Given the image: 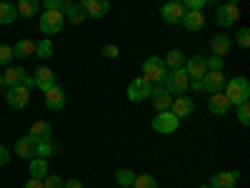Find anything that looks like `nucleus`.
<instances>
[{"label": "nucleus", "mask_w": 250, "mask_h": 188, "mask_svg": "<svg viewBox=\"0 0 250 188\" xmlns=\"http://www.w3.org/2000/svg\"><path fill=\"white\" fill-rule=\"evenodd\" d=\"M133 188H158V181H155V176H150V173H140V176H135Z\"/></svg>", "instance_id": "2f4dec72"}, {"label": "nucleus", "mask_w": 250, "mask_h": 188, "mask_svg": "<svg viewBox=\"0 0 250 188\" xmlns=\"http://www.w3.org/2000/svg\"><path fill=\"white\" fill-rule=\"evenodd\" d=\"M33 80H35V88H40V91H50V88L55 86V73H53L48 66H40V68H35Z\"/></svg>", "instance_id": "2eb2a0df"}, {"label": "nucleus", "mask_w": 250, "mask_h": 188, "mask_svg": "<svg viewBox=\"0 0 250 188\" xmlns=\"http://www.w3.org/2000/svg\"><path fill=\"white\" fill-rule=\"evenodd\" d=\"M45 108L48 111H62L65 108V91H62L58 83L50 91H45Z\"/></svg>", "instance_id": "4468645a"}, {"label": "nucleus", "mask_w": 250, "mask_h": 188, "mask_svg": "<svg viewBox=\"0 0 250 188\" xmlns=\"http://www.w3.org/2000/svg\"><path fill=\"white\" fill-rule=\"evenodd\" d=\"M193 111H195V100L188 98V95H178V98H173V103H170V113H173L178 120L193 116Z\"/></svg>", "instance_id": "6e6552de"}, {"label": "nucleus", "mask_w": 250, "mask_h": 188, "mask_svg": "<svg viewBox=\"0 0 250 188\" xmlns=\"http://www.w3.org/2000/svg\"><path fill=\"white\" fill-rule=\"evenodd\" d=\"M190 88L198 93V91H203V80H190Z\"/></svg>", "instance_id": "c03bdc74"}, {"label": "nucleus", "mask_w": 250, "mask_h": 188, "mask_svg": "<svg viewBox=\"0 0 250 188\" xmlns=\"http://www.w3.org/2000/svg\"><path fill=\"white\" fill-rule=\"evenodd\" d=\"M150 93H153V86H150V83H145L143 78L130 80V86H128V100H133V103L148 100V98H150Z\"/></svg>", "instance_id": "0eeeda50"}, {"label": "nucleus", "mask_w": 250, "mask_h": 188, "mask_svg": "<svg viewBox=\"0 0 250 188\" xmlns=\"http://www.w3.org/2000/svg\"><path fill=\"white\" fill-rule=\"evenodd\" d=\"M115 181H118V186H123V188H130V186L135 183V173L128 171V168H118V171H115Z\"/></svg>", "instance_id": "7c9ffc66"}, {"label": "nucleus", "mask_w": 250, "mask_h": 188, "mask_svg": "<svg viewBox=\"0 0 250 188\" xmlns=\"http://www.w3.org/2000/svg\"><path fill=\"white\" fill-rule=\"evenodd\" d=\"M62 188H85V186H83L80 181H75V178H73V181H68V183L62 186Z\"/></svg>", "instance_id": "37998d69"}, {"label": "nucleus", "mask_w": 250, "mask_h": 188, "mask_svg": "<svg viewBox=\"0 0 250 188\" xmlns=\"http://www.w3.org/2000/svg\"><path fill=\"white\" fill-rule=\"evenodd\" d=\"M35 55L50 58V55H53V43H50V40H40V43L35 46Z\"/></svg>", "instance_id": "473e14b6"}, {"label": "nucleus", "mask_w": 250, "mask_h": 188, "mask_svg": "<svg viewBox=\"0 0 250 188\" xmlns=\"http://www.w3.org/2000/svg\"><path fill=\"white\" fill-rule=\"evenodd\" d=\"M80 8L85 10L88 18H103L110 10V3H108V0H83Z\"/></svg>", "instance_id": "f3484780"}, {"label": "nucleus", "mask_w": 250, "mask_h": 188, "mask_svg": "<svg viewBox=\"0 0 250 188\" xmlns=\"http://www.w3.org/2000/svg\"><path fill=\"white\" fill-rule=\"evenodd\" d=\"M28 78L25 68H20V66H8V70L3 73V80H5V86L8 88H18V86H23Z\"/></svg>", "instance_id": "6ab92c4d"}, {"label": "nucleus", "mask_w": 250, "mask_h": 188, "mask_svg": "<svg viewBox=\"0 0 250 188\" xmlns=\"http://www.w3.org/2000/svg\"><path fill=\"white\" fill-rule=\"evenodd\" d=\"M8 163H10V151L5 145H0V165H8Z\"/></svg>", "instance_id": "ea45409f"}, {"label": "nucleus", "mask_w": 250, "mask_h": 188, "mask_svg": "<svg viewBox=\"0 0 250 188\" xmlns=\"http://www.w3.org/2000/svg\"><path fill=\"white\" fill-rule=\"evenodd\" d=\"M45 10H62V0H45Z\"/></svg>", "instance_id": "a19ab883"}, {"label": "nucleus", "mask_w": 250, "mask_h": 188, "mask_svg": "<svg viewBox=\"0 0 250 188\" xmlns=\"http://www.w3.org/2000/svg\"><path fill=\"white\" fill-rule=\"evenodd\" d=\"M13 48L5 46V43H0V66H10V60H13Z\"/></svg>", "instance_id": "f704fd0d"}, {"label": "nucleus", "mask_w": 250, "mask_h": 188, "mask_svg": "<svg viewBox=\"0 0 250 188\" xmlns=\"http://www.w3.org/2000/svg\"><path fill=\"white\" fill-rule=\"evenodd\" d=\"M235 43H238L240 48H248V46H250V28H240V30H238Z\"/></svg>", "instance_id": "e433bc0d"}, {"label": "nucleus", "mask_w": 250, "mask_h": 188, "mask_svg": "<svg viewBox=\"0 0 250 188\" xmlns=\"http://www.w3.org/2000/svg\"><path fill=\"white\" fill-rule=\"evenodd\" d=\"M35 40H28V38H23V40H18L15 43V48H13V55L15 58H28V55H33L35 53Z\"/></svg>", "instance_id": "bb28decb"}, {"label": "nucleus", "mask_w": 250, "mask_h": 188, "mask_svg": "<svg viewBox=\"0 0 250 188\" xmlns=\"http://www.w3.org/2000/svg\"><path fill=\"white\" fill-rule=\"evenodd\" d=\"M5 100H8V106H10V108L23 111V108L28 106V100H30V91H25L23 86H18V88H8Z\"/></svg>", "instance_id": "9d476101"}, {"label": "nucleus", "mask_w": 250, "mask_h": 188, "mask_svg": "<svg viewBox=\"0 0 250 188\" xmlns=\"http://www.w3.org/2000/svg\"><path fill=\"white\" fill-rule=\"evenodd\" d=\"M178 125H180V120H178L170 111L155 113V118H153V131H155V133H163V136L175 133V131H178Z\"/></svg>", "instance_id": "39448f33"}, {"label": "nucleus", "mask_w": 250, "mask_h": 188, "mask_svg": "<svg viewBox=\"0 0 250 188\" xmlns=\"http://www.w3.org/2000/svg\"><path fill=\"white\" fill-rule=\"evenodd\" d=\"M238 18H240V10H238L235 3H223V5H218V10H215V20H218V25H223V28L235 25Z\"/></svg>", "instance_id": "423d86ee"}, {"label": "nucleus", "mask_w": 250, "mask_h": 188, "mask_svg": "<svg viewBox=\"0 0 250 188\" xmlns=\"http://www.w3.org/2000/svg\"><path fill=\"white\" fill-rule=\"evenodd\" d=\"M5 86V80H3V75H0V88H3Z\"/></svg>", "instance_id": "a18cd8bd"}, {"label": "nucleus", "mask_w": 250, "mask_h": 188, "mask_svg": "<svg viewBox=\"0 0 250 188\" xmlns=\"http://www.w3.org/2000/svg\"><path fill=\"white\" fill-rule=\"evenodd\" d=\"M208 111L215 113V116H225L228 111H230V103H228V98L223 93H213L210 100H208Z\"/></svg>", "instance_id": "4be33fe9"}, {"label": "nucleus", "mask_w": 250, "mask_h": 188, "mask_svg": "<svg viewBox=\"0 0 250 188\" xmlns=\"http://www.w3.org/2000/svg\"><path fill=\"white\" fill-rule=\"evenodd\" d=\"M165 75H168V68H165L163 58L150 55L148 60L143 63V75H140V78H143L145 83H150V86H163Z\"/></svg>", "instance_id": "f03ea898"}, {"label": "nucleus", "mask_w": 250, "mask_h": 188, "mask_svg": "<svg viewBox=\"0 0 250 188\" xmlns=\"http://www.w3.org/2000/svg\"><path fill=\"white\" fill-rule=\"evenodd\" d=\"M163 88L168 91L173 98L185 95L188 91H190V78H188V73L183 68L180 70H170L168 75H165V80H163Z\"/></svg>", "instance_id": "7ed1b4c3"}, {"label": "nucleus", "mask_w": 250, "mask_h": 188, "mask_svg": "<svg viewBox=\"0 0 250 188\" xmlns=\"http://www.w3.org/2000/svg\"><path fill=\"white\" fill-rule=\"evenodd\" d=\"M225 73L223 70H208L205 75H203V91H208V93H220V88H225Z\"/></svg>", "instance_id": "1a4fd4ad"}, {"label": "nucleus", "mask_w": 250, "mask_h": 188, "mask_svg": "<svg viewBox=\"0 0 250 188\" xmlns=\"http://www.w3.org/2000/svg\"><path fill=\"white\" fill-rule=\"evenodd\" d=\"M35 141L30 138V136H23V138H20L18 143H15V156H20V158H35Z\"/></svg>", "instance_id": "5701e85b"}, {"label": "nucleus", "mask_w": 250, "mask_h": 188, "mask_svg": "<svg viewBox=\"0 0 250 188\" xmlns=\"http://www.w3.org/2000/svg\"><path fill=\"white\" fill-rule=\"evenodd\" d=\"M35 143H45V141H50L53 138V128H50V123H45V120H35L33 125H30V133H28Z\"/></svg>", "instance_id": "aec40b11"}, {"label": "nucleus", "mask_w": 250, "mask_h": 188, "mask_svg": "<svg viewBox=\"0 0 250 188\" xmlns=\"http://www.w3.org/2000/svg\"><path fill=\"white\" fill-rule=\"evenodd\" d=\"M62 18L65 20H70L73 25H80V23H85L88 20V15H85V10L80 8V3H62Z\"/></svg>", "instance_id": "dca6fc26"}, {"label": "nucleus", "mask_w": 250, "mask_h": 188, "mask_svg": "<svg viewBox=\"0 0 250 188\" xmlns=\"http://www.w3.org/2000/svg\"><path fill=\"white\" fill-rule=\"evenodd\" d=\"M223 95L235 108L243 106V103H248V98H250V83H248V78H230V80H225V93Z\"/></svg>", "instance_id": "f257e3e1"}, {"label": "nucleus", "mask_w": 250, "mask_h": 188, "mask_svg": "<svg viewBox=\"0 0 250 188\" xmlns=\"http://www.w3.org/2000/svg\"><path fill=\"white\" fill-rule=\"evenodd\" d=\"M62 186H65V181H62L60 176H55V173H48L43 178V188H62Z\"/></svg>", "instance_id": "72a5a7b5"}, {"label": "nucleus", "mask_w": 250, "mask_h": 188, "mask_svg": "<svg viewBox=\"0 0 250 188\" xmlns=\"http://www.w3.org/2000/svg\"><path fill=\"white\" fill-rule=\"evenodd\" d=\"M45 176H48V161H43V158H33V161H30V178L43 181Z\"/></svg>", "instance_id": "cd10ccee"}, {"label": "nucleus", "mask_w": 250, "mask_h": 188, "mask_svg": "<svg viewBox=\"0 0 250 188\" xmlns=\"http://www.w3.org/2000/svg\"><path fill=\"white\" fill-rule=\"evenodd\" d=\"M223 58H218V55H210V58H205V68L208 70H223Z\"/></svg>", "instance_id": "c9c22d12"}, {"label": "nucleus", "mask_w": 250, "mask_h": 188, "mask_svg": "<svg viewBox=\"0 0 250 188\" xmlns=\"http://www.w3.org/2000/svg\"><path fill=\"white\" fill-rule=\"evenodd\" d=\"M230 48H233V40L228 38V35L218 33V35H213V38H210V50H213V55L223 58V55L230 53Z\"/></svg>", "instance_id": "412c9836"}, {"label": "nucleus", "mask_w": 250, "mask_h": 188, "mask_svg": "<svg viewBox=\"0 0 250 188\" xmlns=\"http://www.w3.org/2000/svg\"><path fill=\"white\" fill-rule=\"evenodd\" d=\"M23 188H43V181L30 178V181H25V186H23Z\"/></svg>", "instance_id": "79ce46f5"}, {"label": "nucleus", "mask_w": 250, "mask_h": 188, "mask_svg": "<svg viewBox=\"0 0 250 188\" xmlns=\"http://www.w3.org/2000/svg\"><path fill=\"white\" fill-rule=\"evenodd\" d=\"M153 106H155V111L158 113H163V111H170V103H173V95L165 91L163 86H153V93H150V98H148Z\"/></svg>", "instance_id": "ddd939ff"}, {"label": "nucleus", "mask_w": 250, "mask_h": 188, "mask_svg": "<svg viewBox=\"0 0 250 188\" xmlns=\"http://www.w3.org/2000/svg\"><path fill=\"white\" fill-rule=\"evenodd\" d=\"M183 70L188 73V78H190V80H203V75L208 73V68H205V58H203V55L188 58V60H185V66H183Z\"/></svg>", "instance_id": "f8f14e48"}, {"label": "nucleus", "mask_w": 250, "mask_h": 188, "mask_svg": "<svg viewBox=\"0 0 250 188\" xmlns=\"http://www.w3.org/2000/svg\"><path fill=\"white\" fill-rule=\"evenodd\" d=\"M200 188H210V186H200Z\"/></svg>", "instance_id": "49530a36"}, {"label": "nucleus", "mask_w": 250, "mask_h": 188, "mask_svg": "<svg viewBox=\"0 0 250 188\" xmlns=\"http://www.w3.org/2000/svg\"><path fill=\"white\" fill-rule=\"evenodd\" d=\"M103 55H105V58H118L120 55V48L118 46H105V48H103Z\"/></svg>", "instance_id": "58836bf2"}, {"label": "nucleus", "mask_w": 250, "mask_h": 188, "mask_svg": "<svg viewBox=\"0 0 250 188\" xmlns=\"http://www.w3.org/2000/svg\"><path fill=\"white\" fill-rule=\"evenodd\" d=\"M18 15H23V18H35L40 13V3L38 0H20V3L15 5Z\"/></svg>", "instance_id": "a878e982"}, {"label": "nucleus", "mask_w": 250, "mask_h": 188, "mask_svg": "<svg viewBox=\"0 0 250 188\" xmlns=\"http://www.w3.org/2000/svg\"><path fill=\"white\" fill-rule=\"evenodd\" d=\"M163 63H165V68H168V73L170 70H180L185 66V55L180 50H168V53H165V58H163Z\"/></svg>", "instance_id": "393cba45"}, {"label": "nucleus", "mask_w": 250, "mask_h": 188, "mask_svg": "<svg viewBox=\"0 0 250 188\" xmlns=\"http://www.w3.org/2000/svg\"><path fill=\"white\" fill-rule=\"evenodd\" d=\"M180 25H183L185 30H190V33L203 30V28H205V15H203V13H185Z\"/></svg>", "instance_id": "b1692460"}, {"label": "nucleus", "mask_w": 250, "mask_h": 188, "mask_svg": "<svg viewBox=\"0 0 250 188\" xmlns=\"http://www.w3.org/2000/svg\"><path fill=\"white\" fill-rule=\"evenodd\" d=\"M238 183V171H218L210 178V188H235Z\"/></svg>", "instance_id": "a211bd4d"}, {"label": "nucleus", "mask_w": 250, "mask_h": 188, "mask_svg": "<svg viewBox=\"0 0 250 188\" xmlns=\"http://www.w3.org/2000/svg\"><path fill=\"white\" fill-rule=\"evenodd\" d=\"M18 18V10H15V5L13 3H0V25H10L13 20Z\"/></svg>", "instance_id": "c756f323"}, {"label": "nucleus", "mask_w": 250, "mask_h": 188, "mask_svg": "<svg viewBox=\"0 0 250 188\" xmlns=\"http://www.w3.org/2000/svg\"><path fill=\"white\" fill-rule=\"evenodd\" d=\"M238 120H240L243 125H248V123H250V106H248V103L238 106Z\"/></svg>", "instance_id": "4c0bfd02"}, {"label": "nucleus", "mask_w": 250, "mask_h": 188, "mask_svg": "<svg viewBox=\"0 0 250 188\" xmlns=\"http://www.w3.org/2000/svg\"><path fill=\"white\" fill-rule=\"evenodd\" d=\"M40 33H45V35H55L60 33V28L65 25V18H62L60 10H45V13H40Z\"/></svg>", "instance_id": "20e7f679"}, {"label": "nucleus", "mask_w": 250, "mask_h": 188, "mask_svg": "<svg viewBox=\"0 0 250 188\" xmlns=\"http://www.w3.org/2000/svg\"><path fill=\"white\" fill-rule=\"evenodd\" d=\"M160 15H163L165 23H170V25H180V23H183V15H185L183 3H178V0H173V3H165V5L160 8Z\"/></svg>", "instance_id": "9b49d317"}, {"label": "nucleus", "mask_w": 250, "mask_h": 188, "mask_svg": "<svg viewBox=\"0 0 250 188\" xmlns=\"http://www.w3.org/2000/svg\"><path fill=\"white\" fill-rule=\"evenodd\" d=\"M58 151V143L50 138V141H45V143H38L35 145V158H43V161H48L53 153Z\"/></svg>", "instance_id": "c85d7f7f"}]
</instances>
